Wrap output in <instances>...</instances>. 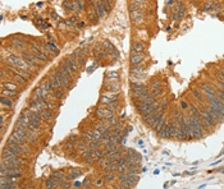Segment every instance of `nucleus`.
I'll return each mask as SVG.
<instances>
[{
	"label": "nucleus",
	"instance_id": "obj_3",
	"mask_svg": "<svg viewBox=\"0 0 224 189\" xmlns=\"http://www.w3.org/2000/svg\"><path fill=\"white\" fill-rule=\"evenodd\" d=\"M40 114L42 116V119H45V120H49L51 118L50 109H42V110H40Z\"/></svg>",
	"mask_w": 224,
	"mask_h": 189
},
{
	"label": "nucleus",
	"instance_id": "obj_5",
	"mask_svg": "<svg viewBox=\"0 0 224 189\" xmlns=\"http://www.w3.org/2000/svg\"><path fill=\"white\" fill-rule=\"evenodd\" d=\"M95 184H96V185H101V184H104V180L103 179H97L96 182H95Z\"/></svg>",
	"mask_w": 224,
	"mask_h": 189
},
{
	"label": "nucleus",
	"instance_id": "obj_1",
	"mask_svg": "<svg viewBox=\"0 0 224 189\" xmlns=\"http://www.w3.org/2000/svg\"><path fill=\"white\" fill-rule=\"evenodd\" d=\"M142 60H144L142 54H140V53H133V54H132V56H131V63H132V64L135 65V67L140 65Z\"/></svg>",
	"mask_w": 224,
	"mask_h": 189
},
{
	"label": "nucleus",
	"instance_id": "obj_4",
	"mask_svg": "<svg viewBox=\"0 0 224 189\" xmlns=\"http://www.w3.org/2000/svg\"><path fill=\"white\" fill-rule=\"evenodd\" d=\"M1 102H3V105H5V106H12V101H10V98H7L5 95L1 96Z\"/></svg>",
	"mask_w": 224,
	"mask_h": 189
},
{
	"label": "nucleus",
	"instance_id": "obj_2",
	"mask_svg": "<svg viewBox=\"0 0 224 189\" xmlns=\"http://www.w3.org/2000/svg\"><path fill=\"white\" fill-rule=\"evenodd\" d=\"M142 50H144V45H142V43L138 42V41L133 42V45H132V51H133V53H141Z\"/></svg>",
	"mask_w": 224,
	"mask_h": 189
}]
</instances>
